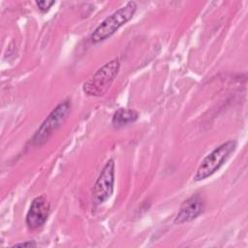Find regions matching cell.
Listing matches in <instances>:
<instances>
[{
  "label": "cell",
  "mask_w": 248,
  "mask_h": 248,
  "mask_svg": "<svg viewBox=\"0 0 248 248\" xmlns=\"http://www.w3.org/2000/svg\"><path fill=\"white\" fill-rule=\"evenodd\" d=\"M136 11L137 3L135 1H130L125 6L106 17L93 31L91 35L92 43L97 44L109 38L133 17Z\"/></svg>",
  "instance_id": "1"
},
{
  "label": "cell",
  "mask_w": 248,
  "mask_h": 248,
  "mask_svg": "<svg viewBox=\"0 0 248 248\" xmlns=\"http://www.w3.org/2000/svg\"><path fill=\"white\" fill-rule=\"evenodd\" d=\"M119 68L120 63L117 58L102 66L83 83V92L89 96H102L107 93L116 78Z\"/></svg>",
  "instance_id": "2"
},
{
  "label": "cell",
  "mask_w": 248,
  "mask_h": 248,
  "mask_svg": "<svg viewBox=\"0 0 248 248\" xmlns=\"http://www.w3.org/2000/svg\"><path fill=\"white\" fill-rule=\"evenodd\" d=\"M235 148L236 141L229 140L213 149L202 161L194 176V179L196 181H201L211 176L226 163Z\"/></svg>",
  "instance_id": "3"
},
{
  "label": "cell",
  "mask_w": 248,
  "mask_h": 248,
  "mask_svg": "<svg viewBox=\"0 0 248 248\" xmlns=\"http://www.w3.org/2000/svg\"><path fill=\"white\" fill-rule=\"evenodd\" d=\"M71 101L69 100H65L58 104L35 132L31 140L32 144L36 146L45 144L66 119L71 110Z\"/></svg>",
  "instance_id": "4"
},
{
  "label": "cell",
  "mask_w": 248,
  "mask_h": 248,
  "mask_svg": "<svg viewBox=\"0 0 248 248\" xmlns=\"http://www.w3.org/2000/svg\"><path fill=\"white\" fill-rule=\"evenodd\" d=\"M114 184V162L109 159L103 167L94 186L92 192L93 202L96 205L102 204L107 202L112 192Z\"/></svg>",
  "instance_id": "5"
},
{
  "label": "cell",
  "mask_w": 248,
  "mask_h": 248,
  "mask_svg": "<svg viewBox=\"0 0 248 248\" xmlns=\"http://www.w3.org/2000/svg\"><path fill=\"white\" fill-rule=\"evenodd\" d=\"M49 202L45 195L35 198L26 214L25 221L28 229L34 231L45 225L49 214Z\"/></svg>",
  "instance_id": "6"
},
{
  "label": "cell",
  "mask_w": 248,
  "mask_h": 248,
  "mask_svg": "<svg viewBox=\"0 0 248 248\" xmlns=\"http://www.w3.org/2000/svg\"><path fill=\"white\" fill-rule=\"evenodd\" d=\"M203 208L204 202L202 198L199 194L191 196L181 203L174 218V224L180 225L193 221L202 213Z\"/></svg>",
  "instance_id": "7"
},
{
  "label": "cell",
  "mask_w": 248,
  "mask_h": 248,
  "mask_svg": "<svg viewBox=\"0 0 248 248\" xmlns=\"http://www.w3.org/2000/svg\"><path fill=\"white\" fill-rule=\"evenodd\" d=\"M140 114L137 110L135 109H131V108H118L112 118H111V124L116 127V128H120L123 126H126L128 124H132L134 122H136L139 118Z\"/></svg>",
  "instance_id": "8"
},
{
  "label": "cell",
  "mask_w": 248,
  "mask_h": 248,
  "mask_svg": "<svg viewBox=\"0 0 248 248\" xmlns=\"http://www.w3.org/2000/svg\"><path fill=\"white\" fill-rule=\"evenodd\" d=\"M35 3H36L38 9L41 12L46 13V12H47L51 8L52 5H54L55 2L54 1H47V0L46 1V0H44V1H36Z\"/></svg>",
  "instance_id": "9"
},
{
  "label": "cell",
  "mask_w": 248,
  "mask_h": 248,
  "mask_svg": "<svg viewBox=\"0 0 248 248\" xmlns=\"http://www.w3.org/2000/svg\"><path fill=\"white\" fill-rule=\"evenodd\" d=\"M15 247L16 246H20V247H34L36 246V243L34 241H26V242H22V243H16L14 245Z\"/></svg>",
  "instance_id": "10"
}]
</instances>
